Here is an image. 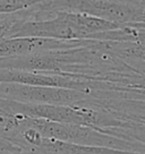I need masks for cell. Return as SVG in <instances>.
<instances>
[{"instance_id":"cell-1","label":"cell","mask_w":145,"mask_h":154,"mask_svg":"<svg viewBox=\"0 0 145 154\" xmlns=\"http://www.w3.org/2000/svg\"><path fill=\"white\" fill-rule=\"evenodd\" d=\"M23 125L35 129L42 137L48 140H54L70 144L93 146V147H106V149L131 152V153L145 154V144L119 138L108 134L106 131L92 127L70 124H60L43 119L23 118Z\"/></svg>"},{"instance_id":"cell-2","label":"cell","mask_w":145,"mask_h":154,"mask_svg":"<svg viewBox=\"0 0 145 154\" xmlns=\"http://www.w3.org/2000/svg\"><path fill=\"white\" fill-rule=\"evenodd\" d=\"M87 97L83 92L75 90L0 83V99L24 104L78 106Z\"/></svg>"},{"instance_id":"cell-3","label":"cell","mask_w":145,"mask_h":154,"mask_svg":"<svg viewBox=\"0 0 145 154\" xmlns=\"http://www.w3.org/2000/svg\"><path fill=\"white\" fill-rule=\"evenodd\" d=\"M86 40L60 41L51 38H14L0 40V59L13 57H23L35 53L69 50L83 47Z\"/></svg>"},{"instance_id":"cell-4","label":"cell","mask_w":145,"mask_h":154,"mask_svg":"<svg viewBox=\"0 0 145 154\" xmlns=\"http://www.w3.org/2000/svg\"><path fill=\"white\" fill-rule=\"evenodd\" d=\"M113 49L124 59H134L145 63V43L115 42Z\"/></svg>"},{"instance_id":"cell-5","label":"cell","mask_w":145,"mask_h":154,"mask_svg":"<svg viewBox=\"0 0 145 154\" xmlns=\"http://www.w3.org/2000/svg\"><path fill=\"white\" fill-rule=\"evenodd\" d=\"M39 0H0V15H10L33 7Z\"/></svg>"},{"instance_id":"cell-6","label":"cell","mask_w":145,"mask_h":154,"mask_svg":"<svg viewBox=\"0 0 145 154\" xmlns=\"http://www.w3.org/2000/svg\"><path fill=\"white\" fill-rule=\"evenodd\" d=\"M0 154H27V151L8 138L0 136Z\"/></svg>"},{"instance_id":"cell-7","label":"cell","mask_w":145,"mask_h":154,"mask_svg":"<svg viewBox=\"0 0 145 154\" xmlns=\"http://www.w3.org/2000/svg\"><path fill=\"white\" fill-rule=\"evenodd\" d=\"M127 63L131 66L134 70L140 72L142 75L145 76V63L144 61H140V60H134V59H125Z\"/></svg>"},{"instance_id":"cell-8","label":"cell","mask_w":145,"mask_h":154,"mask_svg":"<svg viewBox=\"0 0 145 154\" xmlns=\"http://www.w3.org/2000/svg\"><path fill=\"white\" fill-rule=\"evenodd\" d=\"M9 122V116L2 109H0V128H5Z\"/></svg>"}]
</instances>
